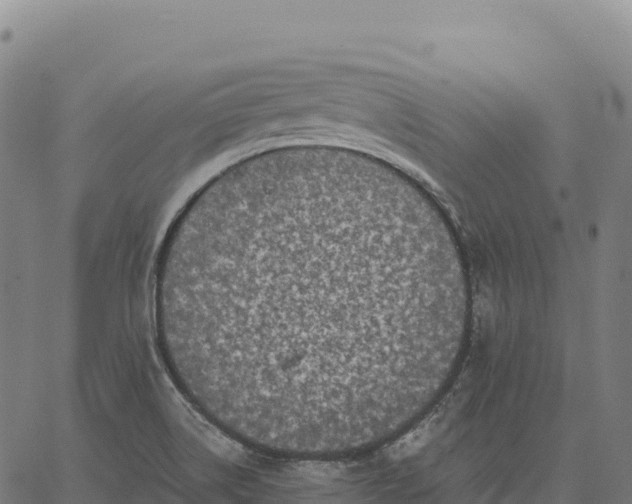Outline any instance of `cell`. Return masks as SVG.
<instances>
[{
    "mask_svg": "<svg viewBox=\"0 0 632 504\" xmlns=\"http://www.w3.org/2000/svg\"><path fill=\"white\" fill-rule=\"evenodd\" d=\"M451 230L395 168L299 148L205 183L159 252L171 358L201 407L265 453L358 449L445 333Z\"/></svg>",
    "mask_w": 632,
    "mask_h": 504,
    "instance_id": "cell-1",
    "label": "cell"
}]
</instances>
